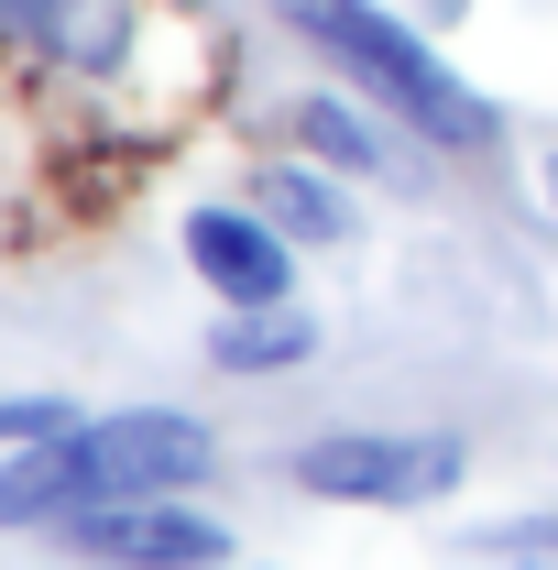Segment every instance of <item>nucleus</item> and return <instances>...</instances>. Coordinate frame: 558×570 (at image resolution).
I'll use <instances>...</instances> for the list:
<instances>
[{"label": "nucleus", "instance_id": "f257e3e1", "mask_svg": "<svg viewBox=\"0 0 558 570\" xmlns=\"http://www.w3.org/2000/svg\"><path fill=\"white\" fill-rule=\"evenodd\" d=\"M219 472V439L187 406H121V417H67L44 439H22L0 461V527H67L88 504H121V494H187Z\"/></svg>", "mask_w": 558, "mask_h": 570}, {"label": "nucleus", "instance_id": "20e7f679", "mask_svg": "<svg viewBox=\"0 0 558 570\" xmlns=\"http://www.w3.org/2000/svg\"><path fill=\"white\" fill-rule=\"evenodd\" d=\"M77 560H230V527L198 515V504L176 494H121V504H88L56 527Z\"/></svg>", "mask_w": 558, "mask_h": 570}, {"label": "nucleus", "instance_id": "9b49d317", "mask_svg": "<svg viewBox=\"0 0 558 570\" xmlns=\"http://www.w3.org/2000/svg\"><path fill=\"white\" fill-rule=\"evenodd\" d=\"M44 428H67V406H11L0 395V439H44Z\"/></svg>", "mask_w": 558, "mask_h": 570}, {"label": "nucleus", "instance_id": "9d476101", "mask_svg": "<svg viewBox=\"0 0 558 570\" xmlns=\"http://www.w3.org/2000/svg\"><path fill=\"white\" fill-rule=\"evenodd\" d=\"M482 560H558V515H515V527H492Z\"/></svg>", "mask_w": 558, "mask_h": 570}, {"label": "nucleus", "instance_id": "f8f14e48", "mask_svg": "<svg viewBox=\"0 0 558 570\" xmlns=\"http://www.w3.org/2000/svg\"><path fill=\"white\" fill-rule=\"evenodd\" d=\"M548 209H558V154H548Z\"/></svg>", "mask_w": 558, "mask_h": 570}, {"label": "nucleus", "instance_id": "f03ea898", "mask_svg": "<svg viewBox=\"0 0 558 570\" xmlns=\"http://www.w3.org/2000/svg\"><path fill=\"white\" fill-rule=\"evenodd\" d=\"M285 22L329 56V67L350 77V88H372L395 121H417L427 142H449V154H482L492 132H504V110H492L471 77L449 67L438 45H417L395 11H372V0H275Z\"/></svg>", "mask_w": 558, "mask_h": 570}, {"label": "nucleus", "instance_id": "1a4fd4ad", "mask_svg": "<svg viewBox=\"0 0 558 570\" xmlns=\"http://www.w3.org/2000/svg\"><path fill=\"white\" fill-rule=\"evenodd\" d=\"M263 219L307 230V242H340V230H350V219H340V198H329L318 176H296V165H275V176H263Z\"/></svg>", "mask_w": 558, "mask_h": 570}, {"label": "nucleus", "instance_id": "0eeeda50", "mask_svg": "<svg viewBox=\"0 0 558 570\" xmlns=\"http://www.w3.org/2000/svg\"><path fill=\"white\" fill-rule=\"evenodd\" d=\"M307 352H318V330H307L285 296H275V307H230V318L209 330V362H219V373H296Z\"/></svg>", "mask_w": 558, "mask_h": 570}, {"label": "nucleus", "instance_id": "7ed1b4c3", "mask_svg": "<svg viewBox=\"0 0 558 570\" xmlns=\"http://www.w3.org/2000/svg\"><path fill=\"white\" fill-rule=\"evenodd\" d=\"M296 494L329 504H427L460 483V439H427V428H340V439H307L296 461Z\"/></svg>", "mask_w": 558, "mask_h": 570}, {"label": "nucleus", "instance_id": "423d86ee", "mask_svg": "<svg viewBox=\"0 0 558 570\" xmlns=\"http://www.w3.org/2000/svg\"><path fill=\"white\" fill-rule=\"evenodd\" d=\"M0 45H33L77 77H110L132 56V0H0Z\"/></svg>", "mask_w": 558, "mask_h": 570}, {"label": "nucleus", "instance_id": "39448f33", "mask_svg": "<svg viewBox=\"0 0 558 570\" xmlns=\"http://www.w3.org/2000/svg\"><path fill=\"white\" fill-rule=\"evenodd\" d=\"M187 264L230 296V307H275L296 296V253L263 209H187Z\"/></svg>", "mask_w": 558, "mask_h": 570}, {"label": "nucleus", "instance_id": "6e6552de", "mask_svg": "<svg viewBox=\"0 0 558 570\" xmlns=\"http://www.w3.org/2000/svg\"><path fill=\"white\" fill-rule=\"evenodd\" d=\"M296 132H307V154H329V165H350V176H383V132H372L361 110H340V99H307Z\"/></svg>", "mask_w": 558, "mask_h": 570}]
</instances>
